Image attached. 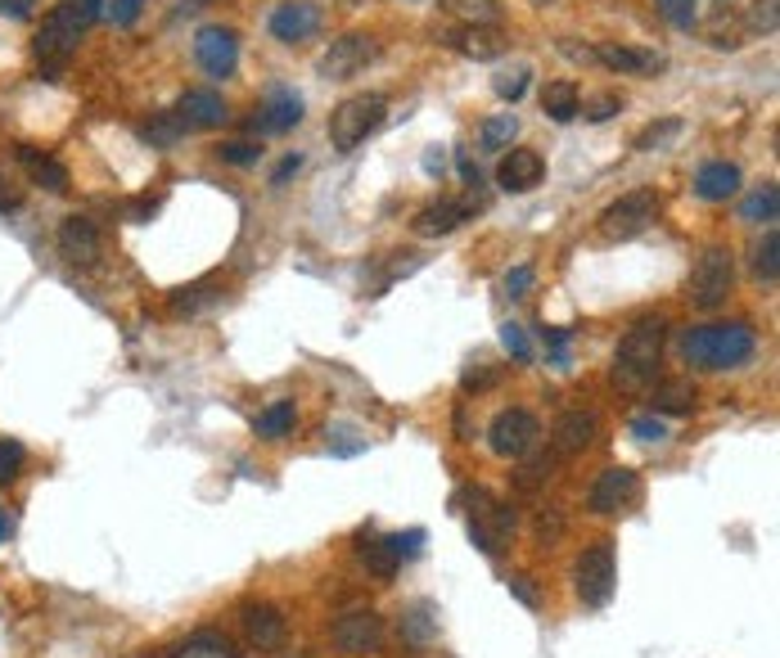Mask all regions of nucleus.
Returning <instances> with one entry per match:
<instances>
[{"mask_svg": "<svg viewBox=\"0 0 780 658\" xmlns=\"http://www.w3.org/2000/svg\"><path fill=\"white\" fill-rule=\"evenodd\" d=\"M19 199H14V194H5V185H0V208H14Z\"/></svg>", "mask_w": 780, "mask_h": 658, "instance_id": "obj_61", "label": "nucleus"}, {"mask_svg": "<svg viewBox=\"0 0 780 658\" xmlns=\"http://www.w3.org/2000/svg\"><path fill=\"white\" fill-rule=\"evenodd\" d=\"M384 541H388V550L401 559V564H406V559H416V555L424 550L429 533H424V528H406V533H393V537H384Z\"/></svg>", "mask_w": 780, "mask_h": 658, "instance_id": "obj_40", "label": "nucleus"}, {"mask_svg": "<svg viewBox=\"0 0 780 658\" xmlns=\"http://www.w3.org/2000/svg\"><path fill=\"white\" fill-rule=\"evenodd\" d=\"M528 289H532V267H515L505 276V293H511V298H524Z\"/></svg>", "mask_w": 780, "mask_h": 658, "instance_id": "obj_52", "label": "nucleus"}, {"mask_svg": "<svg viewBox=\"0 0 780 658\" xmlns=\"http://www.w3.org/2000/svg\"><path fill=\"white\" fill-rule=\"evenodd\" d=\"M501 383V366H492V361H469L465 375H460V388L465 392H488Z\"/></svg>", "mask_w": 780, "mask_h": 658, "instance_id": "obj_37", "label": "nucleus"}, {"mask_svg": "<svg viewBox=\"0 0 780 658\" xmlns=\"http://www.w3.org/2000/svg\"><path fill=\"white\" fill-rule=\"evenodd\" d=\"M501 348L511 352L519 366H528V361H532V343H528V334H524V325H515V320L501 325Z\"/></svg>", "mask_w": 780, "mask_h": 658, "instance_id": "obj_39", "label": "nucleus"}, {"mask_svg": "<svg viewBox=\"0 0 780 658\" xmlns=\"http://www.w3.org/2000/svg\"><path fill=\"white\" fill-rule=\"evenodd\" d=\"M541 176H547V158H541L537 149H511L501 158V168H496V181L501 190H511V194H528L541 185Z\"/></svg>", "mask_w": 780, "mask_h": 658, "instance_id": "obj_20", "label": "nucleus"}, {"mask_svg": "<svg viewBox=\"0 0 780 658\" xmlns=\"http://www.w3.org/2000/svg\"><path fill=\"white\" fill-rule=\"evenodd\" d=\"M27 465V447L19 438H0V483H14Z\"/></svg>", "mask_w": 780, "mask_h": 658, "instance_id": "obj_38", "label": "nucleus"}, {"mask_svg": "<svg viewBox=\"0 0 780 658\" xmlns=\"http://www.w3.org/2000/svg\"><path fill=\"white\" fill-rule=\"evenodd\" d=\"M776 212H780V190H776V181L754 185L749 194H744V204H740V221H749V226L776 221Z\"/></svg>", "mask_w": 780, "mask_h": 658, "instance_id": "obj_30", "label": "nucleus"}, {"mask_svg": "<svg viewBox=\"0 0 780 658\" xmlns=\"http://www.w3.org/2000/svg\"><path fill=\"white\" fill-rule=\"evenodd\" d=\"M659 217V199H655V190H627L623 199H614L604 212H600V235L604 240H636V235H646V230L655 226Z\"/></svg>", "mask_w": 780, "mask_h": 658, "instance_id": "obj_8", "label": "nucleus"}, {"mask_svg": "<svg viewBox=\"0 0 780 658\" xmlns=\"http://www.w3.org/2000/svg\"><path fill=\"white\" fill-rule=\"evenodd\" d=\"M321 32V5L312 0H285L271 14V37L285 41V46H298V41H312Z\"/></svg>", "mask_w": 780, "mask_h": 658, "instance_id": "obj_17", "label": "nucleus"}, {"mask_svg": "<svg viewBox=\"0 0 780 658\" xmlns=\"http://www.w3.org/2000/svg\"><path fill=\"white\" fill-rule=\"evenodd\" d=\"M298 168H302V154H289V158H280V168L271 172V185H285L289 176H298Z\"/></svg>", "mask_w": 780, "mask_h": 658, "instance_id": "obj_54", "label": "nucleus"}, {"mask_svg": "<svg viewBox=\"0 0 780 658\" xmlns=\"http://www.w3.org/2000/svg\"><path fill=\"white\" fill-rule=\"evenodd\" d=\"M289 658H312V654H289Z\"/></svg>", "mask_w": 780, "mask_h": 658, "instance_id": "obj_62", "label": "nucleus"}, {"mask_svg": "<svg viewBox=\"0 0 780 658\" xmlns=\"http://www.w3.org/2000/svg\"><path fill=\"white\" fill-rule=\"evenodd\" d=\"M194 59L199 69L208 77H230L235 69H240V37H235L230 27H199L194 37Z\"/></svg>", "mask_w": 780, "mask_h": 658, "instance_id": "obj_14", "label": "nucleus"}, {"mask_svg": "<svg viewBox=\"0 0 780 658\" xmlns=\"http://www.w3.org/2000/svg\"><path fill=\"white\" fill-rule=\"evenodd\" d=\"M740 190V168L727 158H713V162H704V168L695 172V194L704 204H727L731 194Z\"/></svg>", "mask_w": 780, "mask_h": 658, "instance_id": "obj_24", "label": "nucleus"}, {"mask_svg": "<svg viewBox=\"0 0 780 658\" xmlns=\"http://www.w3.org/2000/svg\"><path fill=\"white\" fill-rule=\"evenodd\" d=\"M573 590L587 609H604L619 590V559H614V541H591L578 555V569H573Z\"/></svg>", "mask_w": 780, "mask_h": 658, "instance_id": "obj_7", "label": "nucleus"}, {"mask_svg": "<svg viewBox=\"0 0 780 658\" xmlns=\"http://www.w3.org/2000/svg\"><path fill=\"white\" fill-rule=\"evenodd\" d=\"M776 23H780L776 0H754V10H749V32H763V37H771Z\"/></svg>", "mask_w": 780, "mask_h": 658, "instance_id": "obj_44", "label": "nucleus"}, {"mask_svg": "<svg viewBox=\"0 0 780 658\" xmlns=\"http://www.w3.org/2000/svg\"><path fill=\"white\" fill-rule=\"evenodd\" d=\"M632 438H636V442H663V438H668L663 415H640V419H632Z\"/></svg>", "mask_w": 780, "mask_h": 658, "instance_id": "obj_45", "label": "nucleus"}, {"mask_svg": "<svg viewBox=\"0 0 780 658\" xmlns=\"http://www.w3.org/2000/svg\"><path fill=\"white\" fill-rule=\"evenodd\" d=\"M329 641H334L338 654H352V658L375 654L380 641H384V618L375 609H352L329 627Z\"/></svg>", "mask_w": 780, "mask_h": 658, "instance_id": "obj_11", "label": "nucleus"}, {"mask_svg": "<svg viewBox=\"0 0 780 658\" xmlns=\"http://www.w3.org/2000/svg\"><path fill=\"white\" fill-rule=\"evenodd\" d=\"M401 641L406 645H429V641H437V609L429 605V600H420V605H411L401 613Z\"/></svg>", "mask_w": 780, "mask_h": 658, "instance_id": "obj_31", "label": "nucleus"}, {"mask_svg": "<svg viewBox=\"0 0 780 658\" xmlns=\"http://www.w3.org/2000/svg\"><path fill=\"white\" fill-rule=\"evenodd\" d=\"M754 276H758L763 284H776V280H780V235H776V230H767L763 244L754 248Z\"/></svg>", "mask_w": 780, "mask_h": 658, "instance_id": "obj_36", "label": "nucleus"}, {"mask_svg": "<svg viewBox=\"0 0 780 658\" xmlns=\"http://www.w3.org/2000/svg\"><path fill=\"white\" fill-rule=\"evenodd\" d=\"M135 658H177V649H145V654H135Z\"/></svg>", "mask_w": 780, "mask_h": 658, "instance_id": "obj_59", "label": "nucleus"}, {"mask_svg": "<svg viewBox=\"0 0 780 658\" xmlns=\"http://www.w3.org/2000/svg\"><path fill=\"white\" fill-rule=\"evenodd\" d=\"M578 109H583L587 122H609V118L623 109V100H619V95H596V100H587V105H578Z\"/></svg>", "mask_w": 780, "mask_h": 658, "instance_id": "obj_47", "label": "nucleus"}, {"mask_svg": "<svg viewBox=\"0 0 780 658\" xmlns=\"http://www.w3.org/2000/svg\"><path fill=\"white\" fill-rule=\"evenodd\" d=\"M357 555H361V564H365L370 573H375V577H384V582H388V577H397V569H401V559L388 550V541H384V537H380V541H361V550H357Z\"/></svg>", "mask_w": 780, "mask_h": 658, "instance_id": "obj_34", "label": "nucleus"}, {"mask_svg": "<svg viewBox=\"0 0 780 658\" xmlns=\"http://www.w3.org/2000/svg\"><path fill=\"white\" fill-rule=\"evenodd\" d=\"M177 658H240V649H235V641L217 627H199L185 636V645L177 649Z\"/></svg>", "mask_w": 780, "mask_h": 658, "instance_id": "obj_28", "label": "nucleus"}, {"mask_svg": "<svg viewBox=\"0 0 780 658\" xmlns=\"http://www.w3.org/2000/svg\"><path fill=\"white\" fill-rule=\"evenodd\" d=\"M515 136H519V118H515V113H496V118L483 122L479 145H483L488 154H501V149H511Z\"/></svg>", "mask_w": 780, "mask_h": 658, "instance_id": "obj_32", "label": "nucleus"}, {"mask_svg": "<svg viewBox=\"0 0 780 658\" xmlns=\"http://www.w3.org/2000/svg\"><path fill=\"white\" fill-rule=\"evenodd\" d=\"M443 46H452L469 59H496V54H505L511 41H505V32L496 23H460V27L443 32Z\"/></svg>", "mask_w": 780, "mask_h": 658, "instance_id": "obj_19", "label": "nucleus"}, {"mask_svg": "<svg viewBox=\"0 0 780 658\" xmlns=\"http://www.w3.org/2000/svg\"><path fill=\"white\" fill-rule=\"evenodd\" d=\"M460 176H465L469 185H483V172L473 168V158H465V154H460Z\"/></svg>", "mask_w": 780, "mask_h": 658, "instance_id": "obj_57", "label": "nucleus"}, {"mask_svg": "<svg viewBox=\"0 0 780 658\" xmlns=\"http://www.w3.org/2000/svg\"><path fill=\"white\" fill-rule=\"evenodd\" d=\"M528 77H532L528 69H515V73H501V77H496L492 86H496V95H501V100H511V105H515L519 95L528 90Z\"/></svg>", "mask_w": 780, "mask_h": 658, "instance_id": "obj_46", "label": "nucleus"}, {"mask_svg": "<svg viewBox=\"0 0 780 658\" xmlns=\"http://www.w3.org/2000/svg\"><path fill=\"white\" fill-rule=\"evenodd\" d=\"M754 352H758V334H754V325H744V320L695 325V329H686V334H682V356H686V366L708 370V375L749 366Z\"/></svg>", "mask_w": 780, "mask_h": 658, "instance_id": "obj_1", "label": "nucleus"}, {"mask_svg": "<svg viewBox=\"0 0 780 658\" xmlns=\"http://www.w3.org/2000/svg\"><path fill=\"white\" fill-rule=\"evenodd\" d=\"M473 212H483V199L469 190V194H460V199H437V204L420 208L416 221H411V230H416V235H424V240H437V235H452V230H460L465 221H473Z\"/></svg>", "mask_w": 780, "mask_h": 658, "instance_id": "obj_12", "label": "nucleus"}, {"mask_svg": "<svg viewBox=\"0 0 780 658\" xmlns=\"http://www.w3.org/2000/svg\"><path fill=\"white\" fill-rule=\"evenodd\" d=\"M0 14H10V19H27V14H32V0H0Z\"/></svg>", "mask_w": 780, "mask_h": 658, "instance_id": "obj_56", "label": "nucleus"}, {"mask_svg": "<svg viewBox=\"0 0 780 658\" xmlns=\"http://www.w3.org/2000/svg\"><path fill=\"white\" fill-rule=\"evenodd\" d=\"M217 158L230 162V168H253V162L262 158V145H253V141H226L217 149Z\"/></svg>", "mask_w": 780, "mask_h": 658, "instance_id": "obj_41", "label": "nucleus"}, {"mask_svg": "<svg viewBox=\"0 0 780 658\" xmlns=\"http://www.w3.org/2000/svg\"><path fill=\"white\" fill-rule=\"evenodd\" d=\"M731 289H735V257H731V248L708 244V248L699 253V261H695L691 280H686V298H691V307H699V312H718V307L731 298Z\"/></svg>", "mask_w": 780, "mask_h": 658, "instance_id": "obj_6", "label": "nucleus"}, {"mask_svg": "<svg viewBox=\"0 0 780 658\" xmlns=\"http://www.w3.org/2000/svg\"><path fill=\"white\" fill-rule=\"evenodd\" d=\"M293 419H298V406H293V398H276V402H271V406H266V411L253 419V434H257L262 442H280V438H289Z\"/></svg>", "mask_w": 780, "mask_h": 658, "instance_id": "obj_29", "label": "nucleus"}, {"mask_svg": "<svg viewBox=\"0 0 780 658\" xmlns=\"http://www.w3.org/2000/svg\"><path fill=\"white\" fill-rule=\"evenodd\" d=\"M541 343L555 352V366H568V343H573V329H541Z\"/></svg>", "mask_w": 780, "mask_h": 658, "instance_id": "obj_49", "label": "nucleus"}, {"mask_svg": "<svg viewBox=\"0 0 780 658\" xmlns=\"http://www.w3.org/2000/svg\"><path fill=\"white\" fill-rule=\"evenodd\" d=\"M19 149V162L27 168V176L37 181L41 190H50V194H63L68 190V168L55 158V154H46V149H37V145H14Z\"/></svg>", "mask_w": 780, "mask_h": 658, "instance_id": "obj_25", "label": "nucleus"}, {"mask_svg": "<svg viewBox=\"0 0 780 658\" xmlns=\"http://www.w3.org/2000/svg\"><path fill=\"white\" fill-rule=\"evenodd\" d=\"M82 10H91V14H105V0H77Z\"/></svg>", "mask_w": 780, "mask_h": 658, "instance_id": "obj_60", "label": "nucleus"}, {"mask_svg": "<svg viewBox=\"0 0 780 658\" xmlns=\"http://www.w3.org/2000/svg\"><path fill=\"white\" fill-rule=\"evenodd\" d=\"M19 533V514L14 510H5V505H0V546H5L10 537Z\"/></svg>", "mask_w": 780, "mask_h": 658, "instance_id": "obj_55", "label": "nucleus"}, {"mask_svg": "<svg viewBox=\"0 0 780 658\" xmlns=\"http://www.w3.org/2000/svg\"><path fill=\"white\" fill-rule=\"evenodd\" d=\"M636 497H640V478L632 474V470H623V465H614V470H604L596 483H591V510L596 514H627L632 505H636Z\"/></svg>", "mask_w": 780, "mask_h": 658, "instance_id": "obj_16", "label": "nucleus"}, {"mask_svg": "<svg viewBox=\"0 0 780 658\" xmlns=\"http://www.w3.org/2000/svg\"><path fill=\"white\" fill-rule=\"evenodd\" d=\"M596 59L604 63L609 73H627V77H650L663 73V54L655 50H640V46H596Z\"/></svg>", "mask_w": 780, "mask_h": 658, "instance_id": "obj_23", "label": "nucleus"}, {"mask_svg": "<svg viewBox=\"0 0 780 658\" xmlns=\"http://www.w3.org/2000/svg\"><path fill=\"white\" fill-rule=\"evenodd\" d=\"M141 136H145L154 149H167V145H177V141L185 136V122H181L177 113H158V118H149V122L141 126Z\"/></svg>", "mask_w": 780, "mask_h": 658, "instance_id": "obj_35", "label": "nucleus"}, {"mask_svg": "<svg viewBox=\"0 0 780 658\" xmlns=\"http://www.w3.org/2000/svg\"><path fill=\"white\" fill-rule=\"evenodd\" d=\"M547 478H551V460H532V465L519 474V487H524V491H532V487H541Z\"/></svg>", "mask_w": 780, "mask_h": 658, "instance_id": "obj_51", "label": "nucleus"}, {"mask_svg": "<svg viewBox=\"0 0 780 658\" xmlns=\"http://www.w3.org/2000/svg\"><path fill=\"white\" fill-rule=\"evenodd\" d=\"M384 113H388V100H384L380 90L348 95V100L329 113V145H334L338 154H352L365 136H375V131H380Z\"/></svg>", "mask_w": 780, "mask_h": 658, "instance_id": "obj_5", "label": "nucleus"}, {"mask_svg": "<svg viewBox=\"0 0 780 658\" xmlns=\"http://www.w3.org/2000/svg\"><path fill=\"white\" fill-rule=\"evenodd\" d=\"M298 122H302V95L289 90V86H271L257 100L249 126L257 131V136H285V131H293Z\"/></svg>", "mask_w": 780, "mask_h": 658, "instance_id": "obj_13", "label": "nucleus"}, {"mask_svg": "<svg viewBox=\"0 0 780 658\" xmlns=\"http://www.w3.org/2000/svg\"><path fill=\"white\" fill-rule=\"evenodd\" d=\"M537 438H541V424H537V415L524 411V406L501 411V415L492 419V429H488V447H492V455H501V460H524V455L537 447Z\"/></svg>", "mask_w": 780, "mask_h": 658, "instance_id": "obj_9", "label": "nucleus"}, {"mask_svg": "<svg viewBox=\"0 0 780 658\" xmlns=\"http://www.w3.org/2000/svg\"><path fill=\"white\" fill-rule=\"evenodd\" d=\"M465 528H469V541L479 546L483 555H501L505 546H511L515 528H519V519L515 510L505 505L501 497H492L488 487H469L465 491Z\"/></svg>", "mask_w": 780, "mask_h": 658, "instance_id": "obj_4", "label": "nucleus"}, {"mask_svg": "<svg viewBox=\"0 0 780 658\" xmlns=\"http://www.w3.org/2000/svg\"><path fill=\"white\" fill-rule=\"evenodd\" d=\"M240 627L249 636L253 649H280L285 645V632H289V622L276 605H266V600H249L240 609Z\"/></svg>", "mask_w": 780, "mask_h": 658, "instance_id": "obj_18", "label": "nucleus"}, {"mask_svg": "<svg viewBox=\"0 0 780 658\" xmlns=\"http://www.w3.org/2000/svg\"><path fill=\"white\" fill-rule=\"evenodd\" d=\"M95 19H99V14L82 10L77 0H59V5L41 19L32 50H37V63H41L46 77H59V73L68 69V59L77 54V41L95 27Z\"/></svg>", "mask_w": 780, "mask_h": 658, "instance_id": "obj_3", "label": "nucleus"}, {"mask_svg": "<svg viewBox=\"0 0 780 658\" xmlns=\"http://www.w3.org/2000/svg\"><path fill=\"white\" fill-rule=\"evenodd\" d=\"M659 14L672 27H691L695 23V0H659Z\"/></svg>", "mask_w": 780, "mask_h": 658, "instance_id": "obj_48", "label": "nucleus"}, {"mask_svg": "<svg viewBox=\"0 0 780 658\" xmlns=\"http://www.w3.org/2000/svg\"><path fill=\"white\" fill-rule=\"evenodd\" d=\"M141 10H145V0H113L109 19H113V27H135V19H141Z\"/></svg>", "mask_w": 780, "mask_h": 658, "instance_id": "obj_50", "label": "nucleus"}, {"mask_svg": "<svg viewBox=\"0 0 780 658\" xmlns=\"http://www.w3.org/2000/svg\"><path fill=\"white\" fill-rule=\"evenodd\" d=\"M447 10L465 14V23H492V19H496L492 0H447Z\"/></svg>", "mask_w": 780, "mask_h": 658, "instance_id": "obj_43", "label": "nucleus"}, {"mask_svg": "<svg viewBox=\"0 0 780 658\" xmlns=\"http://www.w3.org/2000/svg\"><path fill=\"white\" fill-rule=\"evenodd\" d=\"M172 113L185 122V131H213V126H221L230 118L226 100H221L217 90H185Z\"/></svg>", "mask_w": 780, "mask_h": 658, "instance_id": "obj_22", "label": "nucleus"}, {"mask_svg": "<svg viewBox=\"0 0 780 658\" xmlns=\"http://www.w3.org/2000/svg\"><path fill=\"white\" fill-rule=\"evenodd\" d=\"M203 303H217V293H213V280H203V284H190V289H177V298H172V307H177V312H199Z\"/></svg>", "mask_w": 780, "mask_h": 658, "instance_id": "obj_42", "label": "nucleus"}, {"mask_svg": "<svg viewBox=\"0 0 780 658\" xmlns=\"http://www.w3.org/2000/svg\"><path fill=\"white\" fill-rule=\"evenodd\" d=\"M578 105H583V95H578V82H547L541 86V113H547L551 122H573L578 118Z\"/></svg>", "mask_w": 780, "mask_h": 658, "instance_id": "obj_27", "label": "nucleus"}, {"mask_svg": "<svg viewBox=\"0 0 780 658\" xmlns=\"http://www.w3.org/2000/svg\"><path fill=\"white\" fill-rule=\"evenodd\" d=\"M375 54H380V41L370 37V32H348V37L329 41V50L321 54V77L348 82L365 69V63H375Z\"/></svg>", "mask_w": 780, "mask_h": 658, "instance_id": "obj_10", "label": "nucleus"}, {"mask_svg": "<svg viewBox=\"0 0 780 658\" xmlns=\"http://www.w3.org/2000/svg\"><path fill=\"white\" fill-rule=\"evenodd\" d=\"M682 131H686V122L682 118H663V122H650L646 131H640V136L632 141L640 154H659V149H668L676 136H682Z\"/></svg>", "mask_w": 780, "mask_h": 658, "instance_id": "obj_33", "label": "nucleus"}, {"mask_svg": "<svg viewBox=\"0 0 780 658\" xmlns=\"http://www.w3.org/2000/svg\"><path fill=\"white\" fill-rule=\"evenodd\" d=\"M55 244H59V257L73 261V267H91V261H99V253H105V235H99V226L91 217H82V212L59 221Z\"/></svg>", "mask_w": 780, "mask_h": 658, "instance_id": "obj_15", "label": "nucleus"}, {"mask_svg": "<svg viewBox=\"0 0 780 658\" xmlns=\"http://www.w3.org/2000/svg\"><path fill=\"white\" fill-rule=\"evenodd\" d=\"M695 383L691 379H663L650 392V415H691L695 411Z\"/></svg>", "mask_w": 780, "mask_h": 658, "instance_id": "obj_26", "label": "nucleus"}, {"mask_svg": "<svg viewBox=\"0 0 780 658\" xmlns=\"http://www.w3.org/2000/svg\"><path fill=\"white\" fill-rule=\"evenodd\" d=\"M154 208H158V199H135V204H131V217L145 221V217H154Z\"/></svg>", "mask_w": 780, "mask_h": 658, "instance_id": "obj_58", "label": "nucleus"}, {"mask_svg": "<svg viewBox=\"0 0 780 658\" xmlns=\"http://www.w3.org/2000/svg\"><path fill=\"white\" fill-rule=\"evenodd\" d=\"M511 596L528 609H537V590H532V577H511Z\"/></svg>", "mask_w": 780, "mask_h": 658, "instance_id": "obj_53", "label": "nucleus"}, {"mask_svg": "<svg viewBox=\"0 0 780 658\" xmlns=\"http://www.w3.org/2000/svg\"><path fill=\"white\" fill-rule=\"evenodd\" d=\"M600 434V419L591 411H564L555 419V434H551V447L555 455H583Z\"/></svg>", "mask_w": 780, "mask_h": 658, "instance_id": "obj_21", "label": "nucleus"}, {"mask_svg": "<svg viewBox=\"0 0 780 658\" xmlns=\"http://www.w3.org/2000/svg\"><path fill=\"white\" fill-rule=\"evenodd\" d=\"M663 339H668V325L663 316H640L627 334L619 339V352H614V383L623 392H640L650 388L659 366H663Z\"/></svg>", "mask_w": 780, "mask_h": 658, "instance_id": "obj_2", "label": "nucleus"}]
</instances>
